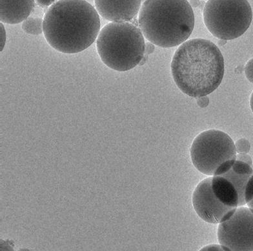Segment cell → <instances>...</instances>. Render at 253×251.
Masks as SVG:
<instances>
[{
  "label": "cell",
  "mask_w": 253,
  "mask_h": 251,
  "mask_svg": "<svg viewBox=\"0 0 253 251\" xmlns=\"http://www.w3.org/2000/svg\"><path fill=\"white\" fill-rule=\"evenodd\" d=\"M98 12L85 0H60L46 12L43 34L48 43L65 54L87 49L100 32Z\"/></svg>",
  "instance_id": "6da1fadb"
},
{
  "label": "cell",
  "mask_w": 253,
  "mask_h": 251,
  "mask_svg": "<svg viewBox=\"0 0 253 251\" xmlns=\"http://www.w3.org/2000/svg\"><path fill=\"white\" fill-rule=\"evenodd\" d=\"M170 67L179 89L193 98L212 93L224 75V60L220 49L204 39L183 43L175 52Z\"/></svg>",
  "instance_id": "7a4b0ae2"
},
{
  "label": "cell",
  "mask_w": 253,
  "mask_h": 251,
  "mask_svg": "<svg viewBox=\"0 0 253 251\" xmlns=\"http://www.w3.org/2000/svg\"><path fill=\"white\" fill-rule=\"evenodd\" d=\"M195 14L187 0H145L138 22L143 36L159 47L184 43L193 33Z\"/></svg>",
  "instance_id": "3957f363"
},
{
  "label": "cell",
  "mask_w": 253,
  "mask_h": 251,
  "mask_svg": "<svg viewBox=\"0 0 253 251\" xmlns=\"http://www.w3.org/2000/svg\"><path fill=\"white\" fill-rule=\"evenodd\" d=\"M101 60L113 70H130L140 64L145 55V43L140 29L129 22H111L105 25L96 39Z\"/></svg>",
  "instance_id": "277c9868"
},
{
  "label": "cell",
  "mask_w": 253,
  "mask_h": 251,
  "mask_svg": "<svg viewBox=\"0 0 253 251\" xmlns=\"http://www.w3.org/2000/svg\"><path fill=\"white\" fill-rule=\"evenodd\" d=\"M237 149L231 137L219 130H209L196 137L191 149L194 166L202 174L221 176L237 160Z\"/></svg>",
  "instance_id": "5b68a950"
},
{
  "label": "cell",
  "mask_w": 253,
  "mask_h": 251,
  "mask_svg": "<svg viewBox=\"0 0 253 251\" xmlns=\"http://www.w3.org/2000/svg\"><path fill=\"white\" fill-rule=\"evenodd\" d=\"M248 0H208L204 9L206 26L214 37L223 40L238 39L252 22Z\"/></svg>",
  "instance_id": "8992f818"
},
{
  "label": "cell",
  "mask_w": 253,
  "mask_h": 251,
  "mask_svg": "<svg viewBox=\"0 0 253 251\" xmlns=\"http://www.w3.org/2000/svg\"><path fill=\"white\" fill-rule=\"evenodd\" d=\"M218 239L225 251H253V210L238 207L229 220L219 223Z\"/></svg>",
  "instance_id": "52a82bcc"
},
{
  "label": "cell",
  "mask_w": 253,
  "mask_h": 251,
  "mask_svg": "<svg viewBox=\"0 0 253 251\" xmlns=\"http://www.w3.org/2000/svg\"><path fill=\"white\" fill-rule=\"evenodd\" d=\"M212 176L197 185L193 195V205L196 212L204 221L219 224L229 220L237 209L229 208L215 195L211 185Z\"/></svg>",
  "instance_id": "ba28073f"
},
{
  "label": "cell",
  "mask_w": 253,
  "mask_h": 251,
  "mask_svg": "<svg viewBox=\"0 0 253 251\" xmlns=\"http://www.w3.org/2000/svg\"><path fill=\"white\" fill-rule=\"evenodd\" d=\"M98 14L111 22H128L140 10L142 0H94Z\"/></svg>",
  "instance_id": "9c48e42d"
},
{
  "label": "cell",
  "mask_w": 253,
  "mask_h": 251,
  "mask_svg": "<svg viewBox=\"0 0 253 251\" xmlns=\"http://www.w3.org/2000/svg\"><path fill=\"white\" fill-rule=\"evenodd\" d=\"M35 0H0V20L18 24L29 18L35 8Z\"/></svg>",
  "instance_id": "30bf717a"
},
{
  "label": "cell",
  "mask_w": 253,
  "mask_h": 251,
  "mask_svg": "<svg viewBox=\"0 0 253 251\" xmlns=\"http://www.w3.org/2000/svg\"><path fill=\"white\" fill-rule=\"evenodd\" d=\"M253 175V167L245 162L236 160L231 169L221 175L231 181L237 189L239 204L238 207L244 206L246 205L245 201V193L247 185L251 177Z\"/></svg>",
  "instance_id": "8fae6325"
},
{
  "label": "cell",
  "mask_w": 253,
  "mask_h": 251,
  "mask_svg": "<svg viewBox=\"0 0 253 251\" xmlns=\"http://www.w3.org/2000/svg\"><path fill=\"white\" fill-rule=\"evenodd\" d=\"M211 185L215 195L223 204L229 208H238L239 197L231 181L222 176H212Z\"/></svg>",
  "instance_id": "7c38bea8"
},
{
  "label": "cell",
  "mask_w": 253,
  "mask_h": 251,
  "mask_svg": "<svg viewBox=\"0 0 253 251\" xmlns=\"http://www.w3.org/2000/svg\"><path fill=\"white\" fill-rule=\"evenodd\" d=\"M22 29L29 35H41L43 33V20L40 18L29 17L23 22Z\"/></svg>",
  "instance_id": "4fadbf2b"
},
{
  "label": "cell",
  "mask_w": 253,
  "mask_h": 251,
  "mask_svg": "<svg viewBox=\"0 0 253 251\" xmlns=\"http://www.w3.org/2000/svg\"><path fill=\"white\" fill-rule=\"evenodd\" d=\"M235 147L238 153H248L250 151L251 144L246 139H240L236 142Z\"/></svg>",
  "instance_id": "5bb4252c"
},
{
  "label": "cell",
  "mask_w": 253,
  "mask_h": 251,
  "mask_svg": "<svg viewBox=\"0 0 253 251\" xmlns=\"http://www.w3.org/2000/svg\"><path fill=\"white\" fill-rule=\"evenodd\" d=\"M253 198V175L251 177L250 181L247 185L245 193V201L246 204L252 201Z\"/></svg>",
  "instance_id": "9a60e30c"
},
{
  "label": "cell",
  "mask_w": 253,
  "mask_h": 251,
  "mask_svg": "<svg viewBox=\"0 0 253 251\" xmlns=\"http://www.w3.org/2000/svg\"><path fill=\"white\" fill-rule=\"evenodd\" d=\"M245 74L247 79L253 84V58L249 60L245 67Z\"/></svg>",
  "instance_id": "2e32d148"
},
{
  "label": "cell",
  "mask_w": 253,
  "mask_h": 251,
  "mask_svg": "<svg viewBox=\"0 0 253 251\" xmlns=\"http://www.w3.org/2000/svg\"><path fill=\"white\" fill-rule=\"evenodd\" d=\"M237 160L240 161L245 162L249 165L253 167V160L250 155H247V153H238L237 155Z\"/></svg>",
  "instance_id": "e0dca14e"
},
{
  "label": "cell",
  "mask_w": 253,
  "mask_h": 251,
  "mask_svg": "<svg viewBox=\"0 0 253 251\" xmlns=\"http://www.w3.org/2000/svg\"><path fill=\"white\" fill-rule=\"evenodd\" d=\"M6 43V31L3 23H1V51L3 50Z\"/></svg>",
  "instance_id": "ac0fdd59"
},
{
  "label": "cell",
  "mask_w": 253,
  "mask_h": 251,
  "mask_svg": "<svg viewBox=\"0 0 253 251\" xmlns=\"http://www.w3.org/2000/svg\"><path fill=\"white\" fill-rule=\"evenodd\" d=\"M55 0H36L38 5L42 7H47L51 5Z\"/></svg>",
  "instance_id": "d6986e66"
},
{
  "label": "cell",
  "mask_w": 253,
  "mask_h": 251,
  "mask_svg": "<svg viewBox=\"0 0 253 251\" xmlns=\"http://www.w3.org/2000/svg\"><path fill=\"white\" fill-rule=\"evenodd\" d=\"M209 102H210V101H209V98L206 96L199 97L197 100L198 105L201 107H205L208 106Z\"/></svg>",
  "instance_id": "ffe728a7"
},
{
  "label": "cell",
  "mask_w": 253,
  "mask_h": 251,
  "mask_svg": "<svg viewBox=\"0 0 253 251\" xmlns=\"http://www.w3.org/2000/svg\"><path fill=\"white\" fill-rule=\"evenodd\" d=\"M153 45L154 44L152 43L145 44V54L148 55L149 54H151L154 51V50H155V47H154Z\"/></svg>",
  "instance_id": "44dd1931"
},
{
  "label": "cell",
  "mask_w": 253,
  "mask_h": 251,
  "mask_svg": "<svg viewBox=\"0 0 253 251\" xmlns=\"http://www.w3.org/2000/svg\"><path fill=\"white\" fill-rule=\"evenodd\" d=\"M191 7L193 6V7H197L198 5L200 4L199 0H191Z\"/></svg>",
  "instance_id": "7402d4cb"
},
{
  "label": "cell",
  "mask_w": 253,
  "mask_h": 251,
  "mask_svg": "<svg viewBox=\"0 0 253 251\" xmlns=\"http://www.w3.org/2000/svg\"><path fill=\"white\" fill-rule=\"evenodd\" d=\"M250 106H251V109H252V112L253 113V91L252 92V96H251Z\"/></svg>",
  "instance_id": "603a6c76"
},
{
  "label": "cell",
  "mask_w": 253,
  "mask_h": 251,
  "mask_svg": "<svg viewBox=\"0 0 253 251\" xmlns=\"http://www.w3.org/2000/svg\"><path fill=\"white\" fill-rule=\"evenodd\" d=\"M247 205H248V207L249 208H250L251 209L253 210V198L252 201L249 202V203Z\"/></svg>",
  "instance_id": "cb8c5ba5"
}]
</instances>
